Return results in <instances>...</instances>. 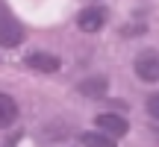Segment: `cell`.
<instances>
[{
  "mask_svg": "<svg viewBox=\"0 0 159 147\" xmlns=\"http://www.w3.org/2000/svg\"><path fill=\"white\" fill-rule=\"evenodd\" d=\"M24 41V29L9 9L0 3V47H18Z\"/></svg>",
  "mask_w": 159,
  "mask_h": 147,
  "instance_id": "1",
  "label": "cell"
},
{
  "mask_svg": "<svg viewBox=\"0 0 159 147\" xmlns=\"http://www.w3.org/2000/svg\"><path fill=\"white\" fill-rule=\"evenodd\" d=\"M94 127H97L100 132H106V136H112V138H121V136H127V132H130L127 118H121V115H115V112L97 115V118H94Z\"/></svg>",
  "mask_w": 159,
  "mask_h": 147,
  "instance_id": "2",
  "label": "cell"
},
{
  "mask_svg": "<svg viewBox=\"0 0 159 147\" xmlns=\"http://www.w3.org/2000/svg\"><path fill=\"white\" fill-rule=\"evenodd\" d=\"M133 68H136V77L139 79H144V82H159V56H156L153 50L139 53Z\"/></svg>",
  "mask_w": 159,
  "mask_h": 147,
  "instance_id": "3",
  "label": "cell"
},
{
  "mask_svg": "<svg viewBox=\"0 0 159 147\" xmlns=\"http://www.w3.org/2000/svg\"><path fill=\"white\" fill-rule=\"evenodd\" d=\"M77 24H80V29H83V33H100V27L106 24V12L97 9V6H89V9L80 12Z\"/></svg>",
  "mask_w": 159,
  "mask_h": 147,
  "instance_id": "4",
  "label": "cell"
},
{
  "mask_svg": "<svg viewBox=\"0 0 159 147\" xmlns=\"http://www.w3.org/2000/svg\"><path fill=\"white\" fill-rule=\"evenodd\" d=\"M27 65L33 71H39V74H56L62 62H59V56H53V53H30Z\"/></svg>",
  "mask_w": 159,
  "mask_h": 147,
  "instance_id": "5",
  "label": "cell"
},
{
  "mask_svg": "<svg viewBox=\"0 0 159 147\" xmlns=\"http://www.w3.org/2000/svg\"><path fill=\"white\" fill-rule=\"evenodd\" d=\"M15 118H18V106H15V100H12L9 94H3V91H0V130L12 127V124H15Z\"/></svg>",
  "mask_w": 159,
  "mask_h": 147,
  "instance_id": "6",
  "label": "cell"
},
{
  "mask_svg": "<svg viewBox=\"0 0 159 147\" xmlns=\"http://www.w3.org/2000/svg\"><path fill=\"white\" fill-rule=\"evenodd\" d=\"M80 141H83V147H115V138H112V136H106V132H100V130L85 132Z\"/></svg>",
  "mask_w": 159,
  "mask_h": 147,
  "instance_id": "7",
  "label": "cell"
},
{
  "mask_svg": "<svg viewBox=\"0 0 159 147\" xmlns=\"http://www.w3.org/2000/svg\"><path fill=\"white\" fill-rule=\"evenodd\" d=\"M80 91L89 94V97H97V94L106 91V82H103V79H85V82H80Z\"/></svg>",
  "mask_w": 159,
  "mask_h": 147,
  "instance_id": "8",
  "label": "cell"
},
{
  "mask_svg": "<svg viewBox=\"0 0 159 147\" xmlns=\"http://www.w3.org/2000/svg\"><path fill=\"white\" fill-rule=\"evenodd\" d=\"M148 112H150V118L159 121V94H153V97L148 100Z\"/></svg>",
  "mask_w": 159,
  "mask_h": 147,
  "instance_id": "9",
  "label": "cell"
}]
</instances>
